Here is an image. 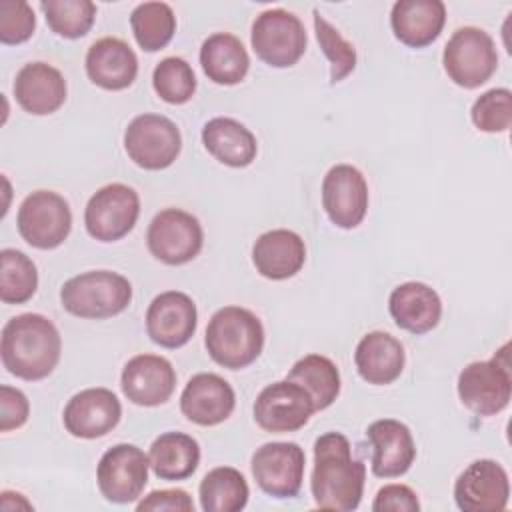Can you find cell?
Instances as JSON below:
<instances>
[{
    "instance_id": "cell-38",
    "label": "cell",
    "mask_w": 512,
    "mask_h": 512,
    "mask_svg": "<svg viewBox=\"0 0 512 512\" xmlns=\"http://www.w3.org/2000/svg\"><path fill=\"white\" fill-rule=\"evenodd\" d=\"M470 118L482 132H506L512 124V92L508 88L486 90L474 100Z\"/></svg>"
},
{
    "instance_id": "cell-36",
    "label": "cell",
    "mask_w": 512,
    "mask_h": 512,
    "mask_svg": "<svg viewBox=\"0 0 512 512\" xmlns=\"http://www.w3.org/2000/svg\"><path fill=\"white\" fill-rule=\"evenodd\" d=\"M154 92L168 104H186L196 92L192 66L180 56L162 58L152 72Z\"/></svg>"
},
{
    "instance_id": "cell-7",
    "label": "cell",
    "mask_w": 512,
    "mask_h": 512,
    "mask_svg": "<svg viewBox=\"0 0 512 512\" xmlns=\"http://www.w3.org/2000/svg\"><path fill=\"white\" fill-rule=\"evenodd\" d=\"M250 44L264 64L290 68L304 56L308 36L296 14L284 8H268L252 22Z\"/></svg>"
},
{
    "instance_id": "cell-25",
    "label": "cell",
    "mask_w": 512,
    "mask_h": 512,
    "mask_svg": "<svg viewBox=\"0 0 512 512\" xmlns=\"http://www.w3.org/2000/svg\"><path fill=\"white\" fill-rule=\"evenodd\" d=\"M446 24V6L442 0H398L390 12V26L404 46L426 48Z\"/></svg>"
},
{
    "instance_id": "cell-13",
    "label": "cell",
    "mask_w": 512,
    "mask_h": 512,
    "mask_svg": "<svg viewBox=\"0 0 512 512\" xmlns=\"http://www.w3.org/2000/svg\"><path fill=\"white\" fill-rule=\"evenodd\" d=\"M304 466L306 454L296 442H266L250 460L258 488L272 498H294L302 488Z\"/></svg>"
},
{
    "instance_id": "cell-28",
    "label": "cell",
    "mask_w": 512,
    "mask_h": 512,
    "mask_svg": "<svg viewBox=\"0 0 512 512\" xmlns=\"http://www.w3.org/2000/svg\"><path fill=\"white\" fill-rule=\"evenodd\" d=\"M202 144L220 164L246 168L256 160V136L238 120L216 116L202 126Z\"/></svg>"
},
{
    "instance_id": "cell-22",
    "label": "cell",
    "mask_w": 512,
    "mask_h": 512,
    "mask_svg": "<svg viewBox=\"0 0 512 512\" xmlns=\"http://www.w3.org/2000/svg\"><path fill=\"white\" fill-rule=\"evenodd\" d=\"M12 90L18 106L32 116L54 114L68 94L62 72L48 62L24 64L14 78Z\"/></svg>"
},
{
    "instance_id": "cell-10",
    "label": "cell",
    "mask_w": 512,
    "mask_h": 512,
    "mask_svg": "<svg viewBox=\"0 0 512 512\" xmlns=\"http://www.w3.org/2000/svg\"><path fill=\"white\" fill-rule=\"evenodd\" d=\"M202 244L200 220L182 208H164L148 224L146 246L156 260L168 266L188 264L200 254Z\"/></svg>"
},
{
    "instance_id": "cell-42",
    "label": "cell",
    "mask_w": 512,
    "mask_h": 512,
    "mask_svg": "<svg viewBox=\"0 0 512 512\" xmlns=\"http://www.w3.org/2000/svg\"><path fill=\"white\" fill-rule=\"evenodd\" d=\"M374 512H418L420 502L416 492L406 484L382 486L372 502Z\"/></svg>"
},
{
    "instance_id": "cell-12",
    "label": "cell",
    "mask_w": 512,
    "mask_h": 512,
    "mask_svg": "<svg viewBox=\"0 0 512 512\" xmlns=\"http://www.w3.org/2000/svg\"><path fill=\"white\" fill-rule=\"evenodd\" d=\"M150 458L134 444H116L108 448L98 466L96 482L100 494L114 504H130L140 498L148 484Z\"/></svg>"
},
{
    "instance_id": "cell-26",
    "label": "cell",
    "mask_w": 512,
    "mask_h": 512,
    "mask_svg": "<svg viewBox=\"0 0 512 512\" xmlns=\"http://www.w3.org/2000/svg\"><path fill=\"white\" fill-rule=\"evenodd\" d=\"M388 310L398 328L412 334H426L442 318V300L424 282H404L390 292Z\"/></svg>"
},
{
    "instance_id": "cell-43",
    "label": "cell",
    "mask_w": 512,
    "mask_h": 512,
    "mask_svg": "<svg viewBox=\"0 0 512 512\" xmlns=\"http://www.w3.org/2000/svg\"><path fill=\"white\" fill-rule=\"evenodd\" d=\"M0 500H12V504H6L2 510L10 512V510H32V504L20 494V492H12V490H2Z\"/></svg>"
},
{
    "instance_id": "cell-3",
    "label": "cell",
    "mask_w": 512,
    "mask_h": 512,
    "mask_svg": "<svg viewBox=\"0 0 512 512\" xmlns=\"http://www.w3.org/2000/svg\"><path fill=\"white\" fill-rule=\"evenodd\" d=\"M204 346L218 366L240 370L260 356L264 348V326L248 308L224 306L208 320Z\"/></svg>"
},
{
    "instance_id": "cell-18",
    "label": "cell",
    "mask_w": 512,
    "mask_h": 512,
    "mask_svg": "<svg viewBox=\"0 0 512 512\" xmlns=\"http://www.w3.org/2000/svg\"><path fill=\"white\" fill-rule=\"evenodd\" d=\"M122 418V404L108 388H84L64 406L62 422L70 436L82 440L102 438L112 432Z\"/></svg>"
},
{
    "instance_id": "cell-21",
    "label": "cell",
    "mask_w": 512,
    "mask_h": 512,
    "mask_svg": "<svg viewBox=\"0 0 512 512\" xmlns=\"http://www.w3.org/2000/svg\"><path fill=\"white\" fill-rule=\"evenodd\" d=\"M372 444V474L378 478H398L410 470L416 458V444L410 428L394 418L374 420L366 428Z\"/></svg>"
},
{
    "instance_id": "cell-5",
    "label": "cell",
    "mask_w": 512,
    "mask_h": 512,
    "mask_svg": "<svg viewBox=\"0 0 512 512\" xmlns=\"http://www.w3.org/2000/svg\"><path fill=\"white\" fill-rule=\"evenodd\" d=\"M508 344H504L490 360H476L458 374L460 402L478 416H494L502 412L512 396V374L508 360Z\"/></svg>"
},
{
    "instance_id": "cell-23",
    "label": "cell",
    "mask_w": 512,
    "mask_h": 512,
    "mask_svg": "<svg viewBox=\"0 0 512 512\" xmlns=\"http://www.w3.org/2000/svg\"><path fill=\"white\" fill-rule=\"evenodd\" d=\"M86 74L92 84L104 90H124L138 76L136 52L120 38H100L86 52Z\"/></svg>"
},
{
    "instance_id": "cell-34",
    "label": "cell",
    "mask_w": 512,
    "mask_h": 512,
    "mask_svg": "<svg viewBox=\"0 0 512 512\" xmlns=\"http://www.w3.org/2000/svg\"><path fill=\"white\" fill-rule=\"evenodd\" d=\"M38 288L36 264L16 248L0 250V300L4 304H24Z\"/></svg>"
},
{
    "instance_id": "cell-27",
    "label": "cell",
    "mask_w": 512,
    "mask_h": 512,
    "mask_svg": "<svg viewBox=\"0 0 512 512\" xmlns=\"http://www.w3.org/2000/svg\"><path fill=\"white\" fill-rule=\"evenodd\" d=\"M406 354L398 338L374 330L360 338L354 350V364L360 378L374 386L392 384L404 370Z\"/></svg>"
},
{
    "instance_id": "cell-20",
    "label": "cell",
    "mask_w": 512,
    "mask_h": 512,
    "mask_svg": "<svg viewBox=\"0 0 512 512\" xmlns=\"http://www.w3.org/2000/svg\"><path fill=\"white\" fill-rule=\"evenodd\" d=\"M234 406V388L214 372L194 374L180 394V412L198 426L222 424L230 418Z\"/></svg>"
},
{
    "instance_id": "cell-30",
    "label": "cell",
    "mask_w": 512,
    "mask_h": 512,
    "mask_svg": "<svg viewBox=\"0 0 512 512\" xmlns=\"http://www.w3.org/2000/svg\"><path fill=\"white\" fill-rule=\"evenodd\" d=\"M148 458L152 472L160 480H186L200 464V444L190 434L164 432L152 442Z\"/></svg>"
},
{
    "instance_id": "cell-29",
    "label": "cell",
    "mask_w": 512,
    "mask_h": 512,
    "mask_svg": "<svg viewBox=\"0 0 512 512\" xmlns=\"http://www.w3.org/2000/svg\"><path fill=\"white\" fill-rule=\"evenodd\" d=\"M200 66L214 84L234 86L246 78L250 56L238 36L216 32L202 42Z\"/></svg>"
},
{
    "instance_id": "cell-15",
    "label": "cell",
    "mask_w": 512,
    "mask_h": 512,
    "mask_svg": "<svg viewBox=\"0 0 512 512\" xmlns=\"http://www.w3.org/2000/svg\"><path fill=\"white\" fill-rule=\"evenodd\" d=\"M454 500L464 512H502L510 500L508 472L496 460H474L456 478Z\"/></svg>"
},
{
    "instance_id": "cell-32",
    "label": "cell",
    "mask_w": 512,
    "mask_h": 512,
    "mask_svg": "<svg viewBox=\"0 0 512 512\" xmlns=\"http://www.w3.org/2000/svg\"><path fill=\"white\" fill-rule=\"evenodd\" d=\"M248 482L232 466L212 468L198 486L200 508L204 512H238L248 504Z\"/></svg>"
},
{
    "instance_id": "cell-9",
    "label": "cell",
    "mask_w": 512,
    "mask_h": 512,
    "mask_svg": "<svg viewBox=\"0 0 512 512\" xmlns=\"http://www.w3.org/2000/svg\"><path fill=\"white\" fill-rule=\"evenodd\" d=\"M124 150L136 166L164 170L176 162L182 150V136L168 116L140 114L124 130Z\"/></svg>"
},
{
    "instance_id": "cell-4",
    "label": "cell",
    "mask_w": 512,
    "mask_h": 512,
    "mask_svg": "<svg viewBox=\"0 0 512 512\" xmlns=\"http://www.w3.org/2000/svg\"><path fill=\"white\" fill-rule=\"evenodd\" d=\"M62 308L86 320H104L124 312L132 302V284L112 270H90L68 278L60 288Z\"/></svg>"
},
{
    "instance_id": "cell-2",
    "label": "cell",
    "mask_w": 512,
    "mask_h": 512,
    "mask_svg": "<svg viewBox=\"0 0 512 512\" xmlns=\"http://www.w3.org/2000/svg\"><path fill=\"white\" fill-rule=\"evenodd\" d=\"M62 354V338L52 320L36 312L12 316L0 336L2 366L26 382L44 380Z\"/></svg>"
},
{
    "instance_id": "cell-17",
    "label": "cell",
    "mask_w": 512,
    "mask_h": 512,
    "mask_svg": "<svg viewBox=\"0 0 512 512\" xmlns=\"http://www.w3.org/2000/svg\"><path fill=\"white\" fill-rule=\"evenodd\" d=\"M196 326V304L180 290H166L158 294L146 310V334L162 348H182L194 336Z\"/></svg>"
},
{
    "instance_id": "cell-41",
    "label": "cell",
    "mask_w": 512,
    "mask_h": 512,
    "mask_svg": "<svg viewBox=\"0 0 512 512\" xmlns=\"http://www.w3.org/2000/svg\"><path fill=\"white\" fill-rule=\"evenodd\" d=\"M138 512H194V502L190 494L182 488L152 490L138 504Z\"/></svg>"
},
{
    "instance_id": "cell-6",
    "label": "cell",
    "mask_w": 512,
    "mask_h": 512,
    "mask_svg": "<svg viewBox=\"0 0 512 512\" xmlns=\"http://www.w3.org/2000/svg\"><path fill=\"white\" fill-rule=\"evenodd\" d=\"M442 66L456 86L474 90L486 84L498 68L496 44L482 28H458L444 46Z\"/></svg>"
},
{
    "instance_id": "cell-8",
    "label": "cell",
    "mask_w": 512,
    "mask_h": 512,
    "mask_svg": "<svg viewBox=\"0 0 512 512\" xmlns=\"http://www.w3.org/2000/svg\"><path fill=\"white\" fill-rule=\"evenodd\" d=\"M16 228L32 248L54 250L72 230L70 204L54 190H34L18 208Z\"/></svg>"
},
{
    "instance_id": "cell-11",
    "label": "cell",
    "mask_w": 512,
    "mask_h": 512,
    "mask_svg": "<svg viewBox=\"0 0 512 512\" xmlns=\"http://www.w3.org/2000/svg\"><path fill=\"white\" fill-rule=\"evenodd\" d=\"M140 216L138 192L122 182H112L98 188L86 208L84 226L86 232L98 242H116L124 238L136 226Z\"/></svg>"
},
{
    "instance_id": "cell-16",
    "label": "cell",
    "mask_w": 512,
    "mask_h": 512,
    "mask_svg": "<svg viewBox=\"0 0 512 512\" xmlns=\"http://www.w3.org/2000/svg\"><path fill=\"white\" fill-rule=\"evenodd\" d=\"M322 208L342 230L356 228L368 212V184L352 164L332 166L322 180Z\"/></svg>"
},
{
    "instance_id": "cell-35",
    "label": "cell",
    "mask_w": 512,
    "mask_h": 512,
    "mask_svg": "<svg viewBox=\"0 0 512 512\" xmlns=\"http://www.w3.org/2000/svg\"><path fill=\"white\" fill-rule=\"evenodd\" d=\"M40 10L50 30L68 40L86 36L96 18V6L90 0H42Z\"/></svg>"
},
{
    "instance_id": "cell-24",
    "label": "cell",
    "mask_w": 512,
    "mask_h": 512,
    "mask_svg": "<svg viewBox=\"0 0 512 512\" xmlns=\"http://www.w3.org/2000/svg\"><path fill=\"white\" fill-rule=\"evenodd\" d=\"M306 262V244L300 234L276 228L260 234L252 246V264L268 280H288Z\"/></svg>"
},
{
    "instance_id": "cell-14",
    "label": "cell",
    "mask_w": 512,
    "mask_h": 512,
    "mask_svg": "<svg viewBox=\"0 0 512 512\" xmlns=\"http://www.w3.org/2000/svg\"><path fill=\"white\" fill-rule=\"evenodd\" d=\"M254 420L264 432H296L316 412L310 394L296 382L278 380L260 390L254 402Z\"/></svg>"
},
{
    "instance_id": "cell-19",
    "label": "cell",
    "mask_w": 512,
    "mask_h": 512,
    "mask_svg": "<svg viewBox=\"0 0 512 512\" xmlns=\"http://www.w3.org/2000/svg\"><path fill=\"white\" fill-rule=\"evenodd\" d=\"M120 388L136 406H160L170 400L176 388V370L164 356L138 354L124 364Z\"/></svg>"
},
{
    "instance_id": "cell-37",
    "label": "cell",
    "mask_w": 512,
    "mask_h": 512,
    "mask_svg": "<svg viewBox=\"0 0 512 512\" xmlns=\"http://www.w3.org/2000/svg\"><path fill=\"white\" fill-rule=\"evenodd\" d=\"M314 32L316 40L330 62V82H342L356 68V50L342 38V34L318 12L314 10Z\"/></svg>"
},
{
    "instance_id": "cell-33",
    "label": "cell",
    "mask_w": 512,
    "mask_h": 512,
    "mask_svg": "<svg viewBox=\"0 0 512 512\" xmlns=\"http://www.w3.org/2000/svg\"><path fill=\"white\" fill-rule=\"evenodd\" d=\"M132 34L144 52H158L176 32V16L166 2H142L130 14Z\"/></svg>"
},
{
    "instance_id": "cell-39",
    "label": "cell",
    "mask_w": 512,
    "mask_h": 512,
    "mask_svg": "<svg viewBox=\"0 0 512 512\" xmlns=\"http://www.w3.org/2000/svg\"><path fill=\"white\" fill-rule=\"evenodd\" d=\"M36 30V16L28 2L2 0L0 2V42L6 46L26 42Z\"/></svg>"
},
{
    "instance_id": "cell-1",
    "label": "cell",
    "mask_w": 512,
    "mask_h": 512,
    "mask_svg": "<svg viewBox=\"0 0 512 512\" xmlns=\"http://www.w3.org/2000/svg\"><path fill=\"white\" fill-rule=\"evenodd\" d=\"M366 482L364 462L352 458L350 440L340 432H326L314 442L310 490L316 508L350 512L360 506Z\"/></svg>"
},
{
    "instance_id": "cell-40",
    "label": "cell",
    "mask_w": 512,
    "mask_h": 512,
    "mask_svg": "<svg viewBox=\"0 0 512 512\" xmlns=\"http://www.w3.org/2000/svg\"><path fill=\"white\" fill-rule=\"evenodd\" d=\"M30 416V402L26 394L14 386H0V430L10 432L22 428Z\"/></svg>"
},
{
    "instance_id": "cell-31",
    "label": "cell",
    "mask_w": 512,
    "mask_h": 512,
    "mask_svg": "<svg viewBox=\"0 0 512 512\" xmlns=\"http://www.w3.org/2000/svg\"><path fill=\"white\" fill-rule=\"evenodd\" d=\"M286 380L300 384L310 394L316 412L332 406L340 394V372L336 364L322 354H306L300 358L286 374Z\"/></svg>"
}]
</instances>
